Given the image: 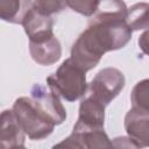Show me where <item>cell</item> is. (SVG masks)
Returning <instances> with one entry per match:
<instances>
[{
  "label": "cell",
  "instance_id": "6da1fadb",
  "mask_svg": "<svg viewBox=\"0 0 149 149\" xmlns=\"http://www.w3.org/2000/svg\"><path fill=\"white\" fill-rule=\"evenodd\" d=\"M132 33L123 17L92 15L88 27L71 48V58L87 72L98 65L106 52L122 49L130 41Z\"/></svg>",
  "mask_w": 149,
  "mask_h": 149
},
{
  "label": "cell",
  "instance_id": "7a4b0ae2",
  "mask_svg": "<svg viewBox=\"0 0 149 149\" xmlns=\"http://www.w3.org/2000/svg\"><path fill=\"white\" fill-rule=\"evenodd\" d=\"M85 73L86 71L70 57L59 65L54 74L47 78V85L58 97L72 102L86 94L88 86Z\"/></svg>",
  "mask_w": 149,
  "mask_h": 149
},
{
  "label": "cell",
  "instance_id": "3957f363",
  "mask_svg": "<svg viewBox=\"0 0 149 149\" xmlns=\"http://www.w3.org/2000/svg\"><path fill=\"white\" fill-rule=\"evenodd\" d=\"M13 112L30 140H43L48 137L55 128V122L35 104L29 97H21L13 104Z\"/></svg>",
  "mask_w": 149,
  "mask_h": 149
},
{
  "label": "cell",
  "instance_id": "277c9868",
  "mask_svg": "<svg viewBox=\"0 0 149 149\" xmlns=\"http://www.w3.org/2000/svg\"><path fill=\"white\" fill-rule=\"evenodd\" d=\"M125 87V76L115 68L100 70L90 83L91 97L107 106Z\"/></svg>",
  "mask_w": 149,
  "mask_h": 149
},
{
  "label": "cell",
  "instance_id": "5b68a950",
  "mask_svg": "<svg viewBox=\"0 0 149 149\" xmlns=\"http://www.w3.org/2000/svg\"><path fill=\"white\" fill-rule=\"evenodd\" d=\"M111 148L113 142L109 141L104 128L101 129H86V128H73L70 136L64 139L61 143L56 144L55 148Z\"/></svg>",
  "mask_w": 149,
  "mask_h": 149
},
{
  "label": "cell",
  "instance_id": "8992f818",
  "mask_svg": "<svg viewBox=\"0 0 149 149\" xmlns=\"http://www.w3.org/2000/svg\"><path fill=\"white\" fill-rule=\"evenodd\" d=\"M30 98L35 104L55 122V125H61L66 119V111L61 102L59 98L50 88L47 90L41 84H35L30 91Z\"/></svg>",
  "mask_w": 149,
  "mask_h": 149
},
{
  "label": "cell",
  "instance_id": "52a82bcc",
  "mask_svg": "<svg viewBox=\"0 0 149 149\" xmlns=\"http://www.w3.org/2000/svg\"><path fill=\"white\" fill-rule=\"evenodd\" d=\"M29 51L31 58L37 64L44 66L55 64L62 56L61 43L54 34L36 40H29Z\"/></svg>",
  "mask_w": 149,
  "mask_h": 149
},
{
  "label": "cell",
  "instance_id": "ba28073f",
  "mask_svg": "<svg viewBox=\"0 0 149 149\" xmlns=\"http://www.w3.org/2000/svg\"><path fill=\"white\" fill-rule=\"evenodd\" d=\"M127 135L136 143L137 148L149 147V113L133 107L125 116Z\"/></svg>",
  "mask_w": 149,
  "mask_h": 149
},
{
  "label": "cell",
  "instance_id": "9c48e42d",
  "mask_svg": "<svg viewBox=\"0 0 149 149\" xmlns=\"http://www.w3.org/2000/svg\"><path fill=\"white\" fill-rule=\"evenodd\" d=\"M105 105L95 100L93 97H87L79 105L77 122L73 128L101 129L105 121Z\"/></svg>",
  "mask_w": 149,
  "mask_h": 149
},
{
  "label": "cell",
  "instance_id": "30bf717a",
  "mask_svg": "<svg viewBox=\"0 0 149 149\" xmlns=\"http://www.w3.org/2000/svg\"><path fill=\"white\" fill-rule=\"evenodd\" d=\"M26 133L20 126L13 109H5L1 113L0 143L5 149L24 148Z\"/></svg>",
  "mask_w": 149,
  "mask_h": 149
},
{
  "label": "cell",
  "instance_id": "8fae6325",
  "mask_svg": "<svg viewBox=\"0 0 149 149\" xmlns=\"http://www.w3.org/2000/svg\"><path fill=\"white\" fill-rule=\"evenodd\" d=\"M22 26L29 40H36L54 34L52 17L40 13L38 10L35 9L34 6L24 16Z\"/></svg>",
  "mask_w": 149,
  "mask_h": 149
},
{
  "label": "cell",
  "instance_id": "7c38bea8",
  "mask_svg": "<svg viewBox=\"0 0 149 149\" xmlns=\"http://www.w3.org/2000/svg\"><path fill=\"white\" fill-rule=\"evenodd\" d=\"M31 0H0V17L9 23H21L33 8Z\"/></svg>",
  "mask_w": 149,
  "mask_h": 149
},
{
  "label": "cell",
  "instance_id": "4fadbf2b",
  "mask_svg": "<svg viewBox=\"0 0 149 149\" xmlns=\"http://www.w3.org/2000/svg\"><path fill=\"white\" fill-rule=\"evenodd\" d=\"M126 22L132 30L149 28V3L137 2L127 9Z\"/></svg>",
  "mask_w": 149,
  "mask_h": 149
},
{
  "label": "cell",
  "instance_id": "5bb4252c",
  "mask_svg": "<svg viewBox=\"0 0 149 149\" xmlns=\"http://www.w3.org/2000/svg\"><path fill=\"white\" fill-rule=\"evenodd\" d=\"M130 100L133 107L149 113V79H143L133 87Z\"/></svg>",
  "mask_w": 149,
  "mask_h": 149
},
{
  "label": "cell",
  "instance_id": "9a60e30c",
  "mask_svg": "<svg viewBox=\"0 0 149 149\" xmlns=\"http://www.w3.org/2000/svg\"><path fill=\"white\" fill-rule=\"evenodd\" d=\"M66 6V0H34L35 9L48 16L61 13Z\"/></svg>",
  "mask_w": 149,
  "mask_h": 149
},
{
  "label": "cell",
  "instance_id": "2e32d148",
  "mask_svg": "<svg viewBox=\"0 0 149 149\" xmlns=\"http://www.w3.org/2000/svg\"><path fill=\"white\" fill-rule=\"evenodd\" d=\"M68 6L84 16H92L98 7V0H66Z\"/></svg>",
  "mask_w": 149,
  "mask_h": 149
},
{
  "label": "cell",
  "instance_id": "e0dca14e",
  "mask_svg": "<svg viewBox=\"0 0 149 149\" xmlns=\"http://www.w3.org/2000/svg\"><path fill=\"white\" fill-rule=\"evenodd\" d=\"M137 43H139V47H140L141 51L149 56V28L141 34V36L139 37Z\"/></svg>",
  "mask_w": 149,
  "mask_h": 149
}]
</instances>
